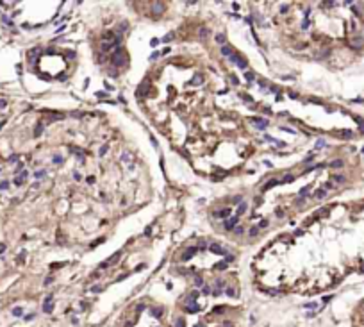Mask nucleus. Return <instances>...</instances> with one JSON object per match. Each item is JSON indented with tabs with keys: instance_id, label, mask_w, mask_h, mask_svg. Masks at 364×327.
I'll list each match as a JSON object with an SVG mask.
<instances>
[{
	"instance_id": "obj_1",
	"label": "nucleus",
	"mask_w": 364,
	"mask_h": 327,
	"mask_svg": "<svg viewBox=\"0 0 364 327\" xmlns=\"http://www.w3.org/2000/svg\"><path fill=\"white\" fill-rule=\"evenodd\" d=\"M111 61H113V64H116V66H123L127 63V56H125V52H123V46H116V50L111 54Z\"/></svg>"
},
{
	"instance_id": "obj_2",
	"label": "nucleus",
	"mask_w": 364,
	"mask_h": 327,
	"mask_svg": "<svg viewBox=\"0 0 364 327\" xmlns=\"http://www.w3.org/2000/svg\"><path fill=\"white\" fill-rule=\"evenodd\" d=\"M120 257H121V250H118V252H114V254L111 256V257H107L105 261L100 265V268H107V266H111V265H116V261H120Z\"/></svg>"
},
{
	"instance_id": "obj_3",
	"label": "nucleus",
	"mask_w": 364,
	"mask_h": 327,
	"mask_svg": "<svg viewBox=\"0 0 364 327\" xmlns=\"http://www.w3.org/2000/svg\"><path fill=\"white\" fill-rule=\"evenodd\" d=\"M121 161H123V164H127V168H134V159H132V154L130 152H125L123 156H121Z\"/></svg>"
},
{
	"instance_id": "obj_4",
	"label": "nucleus",
	"mask_w": 364,
	"mask_h": 327,
	"mask_svg": "<svg viewBox=\"0 0 364 327\" xmlns=\"http://www.w3.org/2000/svg\"><path fill=\"white\" fill-rule=\"evenodd\" d=\"M350 45H352L353 48H361V46L364 45V39H362V36H361V34H355V36H353V39L350 41Z\"/></svg>"
},
{
	"instance_id": "obj_5",
	"label": "nucleus",
	"mask_w": 364,
	"mask_h": 327,
	"mask_svg": "<svg viewBox=\"0 0 364 327\" xmlns=\"http://www.w3.org/2000/svg\"><path fill=\"white\" fill-rule=\"evenodd\" d=\"M355 327H364V306L359 309L357 313V318H355Z\"/></svg>"
},
{
	"instance_id": "obj_6",
	"label": "nucleus",
	"mask_w": 364,
	"mask_h": 327,
	"mask_svg": "<svg viewBox=\"0 0 364 327\" xmlns=\"http://www.w3.org/2000/svg\"><path fill=\"white\" fill-rule=\"evenodd\" d=\"M197 250H198V249H195V247H189V249H187L184 254H182V257H180V259H182V261H187V259H191L195 254H197Z\"/></svg>"
},
{
	"instance_id": "obj_7",
	"label": "nucleus",
	"mask_w": 364,
	"mask_h": 327,
	"mask_svg": "<svg viewBox=\"0 0 364 327\" xmlns=\"http://www.w3.org/2000/svg\"><path fill=\"white\" fill-rule=\"evenodd\" d=\"M146 91H148V82L146 81H143L139 84V88H138V91H136V97L139 98V97H143V95H146Z\"/></svg>"
},
{
	"instance_id": "obj_8",
	"label": "nucleus",
	"mask_w": 364,
	"mask_h": 327,
	"mask_svg": "<svg viewBox=\"0 0 364 327\" xmlns=\"http://www.w3.org/2000/svg\"><path fill=\"white\" fill-rule=\"evenodd\" d=\"M164 9H166V5L163 4V2H156L152 5V11H154V15H161V13H164Z\"/></svg>"
},
{
	"instance_id": "obj_9",
	"label": "nucleus",
	"mask_w": 364,
	"mask_h": 327,
	"mask_svg": "<svg viewBox=\"0 0 364 327\" xmlns=\"http://www.w3.org/2000/svg\"><path fill=\"white\" fill-rule=\"evenodd\" d=\"M238 222H239V216H238V215H236V216H232V218H228L227 222H225V229H227V231L234 229V225L238 224Z\"/></svg>"
},
{
	"instance_id": "obj_10",
	"label": "nucleus",
	"mask_w": 364,
	"mask_h": 327,
	"mask_svg": "<svg viewBox=\"0 0 364 327\" xmlns=\"http://www.w3.org/2000/svg\"><path fill=\"white\" fill-rule=\"evenodd\" d=\"M209 250H211V252H214V254H225V252H227V250L223 249V247H221V245H218V243H211V247H209Z\"/></svg>"
},
{
	"instance_id": "obj_11",
	"label": "nucleus",
	"mask_w": 364,
	"mask_h": 327,
	"mask_svg": "<svg viewBox=\"0 0 364 327\" xmlns=\"http://www.w3.org/2000/svg\"><path fill=\"white\" fill-rule=\"evenodd\" d=\"M214 216H221V218H228V216H230V209H228V208H225V209H221V211H216V213H214Z\"/></svg>"
},
{
	"instance_id": "obj_12",
	"label": "nucleus",
	"mask_w": 364,
	"mask_h": 327,
	"mask_svg": "<svg viewBox=\"0 0 364 327\" xmlns=\"http://www.w3.org/2000/svg\"><path fill=\"white\" fill-rule=\"evenodd\" d=\"M113 46H114V43H111V41H102V45H100V50H102V52H109Z\"/></svg>"
},
{
	"instance_id": "obj_13",
	"label": "nucleus",
	"mask_w": 364,
	"mask_h": 327,
	"mask_svg": "<svg viewBox=\"0 0 364 327\" xmlns=\"http://www.w3.org/2000/svg\"><path fill=\"white\" fill-rule=\"evenodd\" d=\"M253 122H255V127H259V129H264L266 125H268V122H266V120H262V118H255Z\"/></svg>"
},
{
	"instance_id": "obj_14",
	"label": "nucleus",
	"mask_w": 364,
	"mask_h": 327,
	"mask_svg": "<svg viewBox=\"0 0 364 327\" xmlns=\"http://www.w3.org/2000/svg\"><path fill=\"white\" fill-rule=\"evenodd\" d=\"M279 182H280V181H277V179H273V181H269V182H266V184H264V188H262V191H268L269 188H273V186H277Z\"/></svg>"
},
{
	"instance_id": "obj_15",
	"label": "nucleus",
	"mask_w": 364,
	"mask_h": 327,
	"mask_svg": "<svg viewBox=\"0 0 364 327\" xmlns=\"http://www.w3.org/2000/svg\"><path fill=\"white\" fill-rule=\"evenodd\" d=\"M309 190H311V184H309V186H303V188L298 191V198H303V197L309 193Z\"/></svg>"
},
{
	"instance_id": "obj_16",
	"label": "nucleus",
	"mask_w": 364,
	"mask_h": 327,
	"mask_svg": "<svg viewBox=\"0 0 364 327\" xmlns=\"http://www.w3.org/2000/svg\"><path fill=\"white\" fill-rule=\"evenodd\" d=\"M221 54H223V56H227V57H230V56H232V50H230V46L223 45V46H221Z\"/></svg>"
},
{
	"instance_id": "obj_17",
	"label": "nucleus",
	"mask_w": 364,
	"mask_h": 327,
	"mask_svg": "<svg viewBox=\"0 0 364 327\" xmlns=\"http://www.w3.org/2000/svg\"><path fill=\"white\" fill-rule=\"evenodd\" d=\"M202 81H204V79H202V75H197L195 79H191V81H189V84H193V86L197 84V86H198V84H202Z\"/></svg>"
},
{
	"instance_id": "obj_18",
	"label": "nucleus",
	"mask_w": 364,
	"mask_h": 327,
	"mask_svg": "<svg viewBox=\"0 0 364 327\" xmlns=\"http://www.w3.org/2000/svg\"><path fill=\"white\" fill-rule=\"evenodd\" d=\"M330 166H332V168H341V166H343V161H341V159H336V161L330 163Z\"/></svg>"
},
{
	"instance_id": "obj_19",
	"label": "nucleus",
	"mask_w": 364,
	"mask_h": 327,
	"mask_svg": "<svg viewBox=\"0 0 364 327\" xmlns=\"http://www.w3.org/2000/svg\"><path fill=\"white\" fill-rule=\"evenodd\" d=\"M25 177H27V172H22V173H20V177H18V179H15V182H16V184H22Z\"/></svg>"
},
{
	"instance_id": "obj_20",
	"label": "nucleus",
	"mask_w": 364,
	"mask_h": 327,
	"mask_svg": "<svg viewBox=\"0 0 364 327\" xmlns=\"http://www.w3.org/2000/svg\"><path fill=\"white\" fill-rule=\"evenodd\" d=\"M236 64H238V66H239L241 70H245V68H246V61H245V59H239V61L236 63Z\"/></svg>"
},
{
	"instance_id": "obj_21",
	"label": "nucleus",
	"mask_w": 364,
	"mask_h": 327,
	"mask_svg": "<svg viewBox=\"0 0 364 327\" xmlns=\"http://www.w3.org/2000/svg\"><path fill=\"white\" fill-rule=\"evenodd\" d=\"M245 211H246V204H241L239 208H238V216H239V215H243Z\"/></svg>"
},
{
	"instance_id": "obj_22",
	"label": "nucleus",
	"mask_w": 364,
	"mask_h": 327,
	"mask_svg": "<svg viewBox=\"0 0 364 327\" xmlns=\"http://www.w3.org/2000/svg\"><path fill=\"white\" fill-rule=\"evenodd\" d=\"M184 325H186L184 318H177V322H175V327H184Z\"/></svg>"
},
{
	"instance_id": "obj_23",
	"label": "nucleus",
	"mask_w": 364,
	"mask_h": 327,
	"mask_svg": "<svg viewBox=\"0 0 364 327\" xmlns=\"http://www.w3.org/2000/svg\"><path fill=\"white\" fill-rule=\"evenodd\" d=\"M34 132H36V136H39V134H41V132H43V125H41V123H38V125H36V131H34Z\"/></svg>"
},
{
	"instance_id": "obj_24",
	"label": "nucleus",
	"mask_w": 364,
	"mask_h": 327,
	"mask_svg": "<svg viewBox=\"0 0 364 327\" xmlns=\"http://www.w3.org/2000/svg\"><path fill=\"white\" fill-rule=\"evenodd\" d=\"M325 195H327V191H325V190H318V193H316V198H323Z\"/></svg>"
},
{
	"instance_id": "obj_25",
	"label": "nucleus",
	"mask_w": 364,
	"mask_h": 327,
	"mask_svg": "<svg viewBox=\"0 0 364 327\" xmlns=\"http://www.w3.org/2000/svg\"><path fill=\"white\" fill-rule=\"evenodd\" d=\"M293 181H295V177H293V175H286L284 179H282V182H293Z\"/></svg>"
},
{
	"instance_id": "obj_26",
	"label": "nucleus",
	"mask_w": 364,
	"mask_h": 327,
	"mask_svg": "<svg viewBox=\"0 0 364 327\" xmlns=\"http://www.w3.org/2000/svg\"><path fill=\"white\" fill-rule=\"evenodd\" d=\"M214 268H218V270H223V268H227V263H225V261H221V263H218L216 266H214Z\"/></svg>"
},
{
	"instance_id": "obj_27",
	"label": "nucleus",
	"mask_w": 364,
	"mask_h": 327,
	"mask_svg": "<svg viewBox=\"0 0 364 327\" xmlns=\"http://www.w3.org/2000/svg\"><path fill=\"white\" fill-rule=\"evenodd\" d=\"M334 181L336 182H345V177L343 175H334Z\"/></svg>"
},
{
	"instance_id": "obj_28",
	"label": "nucleus",
	"mask_w": 364,
	"mask_h": 327,
	"mask_svg": "<svg viewBox=\"0 0 364 327\" xmlns=\"http://www.w3.org/2000/svg\"><path fill=\"white\" fill-rule=\"evenodd\" d=\"M216 41H218V43H225V36H223V34H218V36H216Z\"/></svg>"
},
{
	"instance_id": "obj_29",
	"label": "nucleus",
	"mask_w": 364,
	"mask_h": 327,
	"mask_svg": "<svg viewBox=\"0 0 364 327\" xmlns=\"http://www.w3.org/2000/svg\"><path fill=\"white\" fill-rule=\"evenodd\" d=\"M43 309H45V313H50V311H52V304H50V302H46Z\"/></svg>"
},
{
	"instance_id": "obj_30",
	"label": "nucleus",
	"mask_w": 364,
	"mask_h": 327,
	"mask_svg": "<svg viewBox=\"0 0 364 327\" xmlns=\"http://www.w3.org/2000/svg\"><path fill=\"white\" fill-rule=\"evenodd\" d=\"M61 161H63V157H61L59 154H56V156H54V163H57V164H59Z\"/></svg>"
},
{
	"instance_id": "obj_31",
	"label": "nucleus",
	"mask_w": 364,
	"mask_h": 327,
	"mask_svg": "<svg viewBox=\"0 0 364 327\" xmlns=\"http://www.w3.org/2000/svg\"><path fill=\"white\" fill-rule=\"evenodd\" d=\"M171 39H173V34H166V36L163 38V41H166V43H168V41H171Z\"/></svg>"
},
{
	"instance_id": "obj_32",
	"label": "nucleus",
	"mask_w": 364,
	"mask_h": 327,
	"mask_svg": "<svg viewBox=\"0 0 364 327\" xmlns=\"http://www.w3.org/2000/svg\"><path fill=\"white\" fill-rule=\"evenodd\" d=\"M227 295H228V297H236V291H234L232 288H228V290H227Z\"/></svg>"
},
{
	"instance_id": "obj_33",
	"label": "nucleus",
	"mask_w": 364,
	"mask_h": 327,
	"mask_svg": "<svg viewBox=\"0 0 364 327\" xmlns=\"http://www.w3.org/2000/svg\"><path fill=\"white\" fill-rule=\"evenodd\" d=\"M195 284H197V286H202V284H204V281H202V277H197V279H195Z\"/></svg>"
},
{
	"instance_id": "obj_34",
	"label": "nucleus",
	"mask_w": 364,
	"mask_h": 327,
	"mask_svg": "<svg viewBox=\"0 0 364 327\" xmlns=\"http://www.w3.org/2000/svg\"><path fill=\"white\" fill-rule=\"evenodd\" d=\"M107 149H109V147H107V145H104V147H102V149H100V156H104V154H105V152H107Z\"/></svg>"
},
{
	"instance_id": "obj_35",
	"label": "nucleus",
	"mask_w": 364,
	"mask_h": 327,
	"mask_svg": "<svg viewBox=\"0 0 364 327\" xmlns=\"http://www.w3.org/2000/svg\"><path fill=\"white\" fill-rule=\"evenodd\" d=\"M325 145V139H318V143H316V147H318V149H321V147Z\"/></svg>"
},
{
	"instance_id": "obj_36",
	"label": "nucleus",
	"mask_w": 364,
	"mask_h": 327,
	"mask_svg": "<svg viewBox=\"0 0 364 327\" xmlns=\"http://www.w3.org/2000/svg\"><path fill=\"white\" fill-rule=\"evenodd\" d=\"M43 175H45V170H39V172H36V177H38V179H41Z\"/></svg>"
},
{
	"instance_id": "obj_37",
	"label": "nucleus",
	"mask_w": 364,
	"mask_h": 327,
	"mask_svg": "<svg viewBox=\"0 0 364 327\" xmlns=\"http://www.w3.org/2000/svg\"><path fill=\"white\" fill-rule=\"evenodd\" d=\"M257 231H259V227H252V229H250V234L255 236V234H257Z\"/></svg>"
},
{
	"instance_id": "obj_38",
	"label": "nucleus",
	"mask_w": 364,
	"mask_h": 327,
	"mask_svg": "<svg viewBox=\"0 0 364 327\" xmlns=\"http://www.w3.org/2000/svg\"><path fill=\"white\" fill-rule=\"evenodd\" d=\"M253 79H255L253 73H246V81H253Z\"/></svg>"
},
{
	"instance_id": "obj_39",
	"label": "nucleus",
	"mask_w": 364,
	"mask_h": 327,
	"mask_svg": "<svg viewBox=\"0 0 364 327\" xmlns=\"http://www.w3.org/2000/svg\"><path fill=\"white\" fill-rule=\"evenodd\" d=\"M243 231H245V229L239 225V227H236V234H243Z\"/></svg>"
},
{
	"instance_id": "obj_40",
	"label": "nucleus",
	"mask_w": 364,
	"mask_h": 327,
	"mask_svg": "<svg viewBox=\"0 0 364 327\" xmlns=\"http://www.w3.org/2000/svg\"><path fill=\"white\" fill-rule=\"evenodd\" d=\"M207 36V29H202L200 31V38H205Z\"/></svg>"
},
{
	"instance_id": "obj_41",
	"label": "nucleus",
	"mask_w": 364,
	"mask_h": 327,
	"mask_svg": "<svg viewBox=\"0 0 364 327\" xmlns=\"http://www.w3.org/2000/svg\"><path fill=\"white\" fill-rule=\"evenodd\" d=\"M266 225H268V220H262V222H261V224H259V227H261V229H262V227H266Z\"/></svg>"
},
{
	"instance_id": "obj_42",
	"label": "nucleus",
	"mask_w": 364,
	"mask_h": 327,
	"mask_svg": "<svg viewBox=\"0 0 364 327\" xmlns=\"http://www.w3.org/2000/svg\"><path fill=\"white\" fill-rule=\"evenodd\" d=\"M13 315H22V309H20V308H16V309H13Z\"/></svg>"
},
{
	"instance_id": "obj_43",
	"label": "nucleus",
	"mask_w": 364,
	"mask_h": 327,
	"mask_svg": "<svg viewBox=\"0 0 364 327\" xmlns=\"http://www.w3.org/2000/svg\"><path fill=\"white\" fill-rule=\"evenodd\" d=\"M7 186H9V184L5 182V181H4V182H0V190H5V188H7Z\"/></svg>"
},
{
	"instance_id": "obj_44",
	"label": "nucleus",
	"mask_w": 364,
	"mask_h": 327,
	"mask_svg": "<svg viewBox=\"0 0 364 327\" xmlns=\"http://www.w3.org/2000/svg\"><path fill=\"white\" fill-rule=\"evenodd\" d=\"M157 43H159V39H156V38H154V39H150V45H152V46H156Z\"/></svg>"
},
{
	"instance_id": "obj_45",
	"label": "nucleus",
	"mask_w": 364,
	"mask_h": 327,
	"mask_svg": "<svg viewBox=\"0 0 364 327\" xmlns=\"http://www.w3.org/2000/svg\"><path fill=\"white\" fill-rule=\"evenodd\" d=\"M105 95H107V93H105V91H98V93H97V97H100V98H104Z\"/></svg>"
},
{
	"instance_id": "obj_46",
	"label": "nucleus",
	"mask_w": 364,
	"mask_h": 327,
	"mask_svg": "<svg viewBox=\"0 0 364 327\" xmlns=\"http://www.w3.org/2000/svg\"><path fill=\"white\" fill-rule=\"evenodd\" d=\"M286 11H287V5H286V4L280 5V13H286Z\"/></svg>"
},
{
	"instance_id": "obj_47",
	"label": "nucleus",
	"mask_w": 364,
	"mask_h": 327,
	"mask_svg": "<svg viewBox=\"0 0 364 327\" xmlns=\"http://www.w3.org/2000/svg\"><path fill=\"white\" fill-rule=\"evenodd\" d=\"M150 232H152V227H146V229H145V234H146V236H150Z\"/></svg>"
},
{
	"instance_id": "obj_48",
	"label": "nucleus",
	"mask_w": 364,
	"mask_h": 327,
	"mask_svg": "<svg viewBox=\"0 0 364 327\" xmlns=\"http://www.w3.org/2000/svg\"><path fill=\"white\" fill-rule=\"evenodd\" d=\"M73 177H75L77 181H80V173H79V172H75V173H73Z\"/></svg>"
},
{
	"instance_id": "obj_49",
	"label": "nucleus",
	"mask_w": 364,
	"mask_h": 327,
	"mask_svg": "<svg viewBox=\"0 0 364 327\" xmlns=\"http://www.w3.org/2000/svg\"><path fill=\"white\" fill-rule=\"evenodd\" d=\"M4 250H5V245H0V254H2Z\"/></svg>"
}]
</instances>
